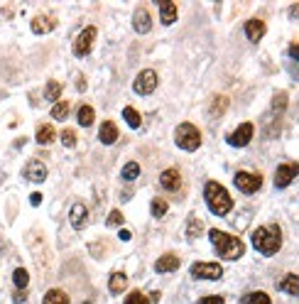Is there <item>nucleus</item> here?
Listing matches in <instances>:
<instances>
[{"label":"nucleus","instance_id":"obj_19","mask_svg":"<svg viewBox=\"0 0 299 304\" xmlns=\"http://www.w3.org/2000/svg\"><path fill=\"white\" fill-rule=\"evenodd\" d=\"M86 216H89V213H86V206H84V204H74V206H71V226H74L76 231L84 228L86 226Z\"/></svg>","mask_w":299,"mask_h":304},{"label":"nucleus","instance_id":"obj_27","mask_svg":"<svg viewBox=\"0 0 299 304\" xmlns=\"http://www.w3.org/2000/svg\"><path fill=\"white\" fill-rule=\"evenodd\" d=\"M123 118H125V123L130 125L132 130H137V128H140V123H142V120H140V113H137L132 106H128V108L123 111Z\"/></svg>","mask_w":299,"mask_h":304},{"label":"nucleus","instance_id":"obj_37","mask_svg":"<svg viewBox=\"0 0 299 304\" xmlns=\"http://www.w3.org/2000/svg\"><path fill=\"white\" fill-rule=\"evenodd\" d=\"M123 223V213L115 209V211H111V216H108V226H120Z\"/></svg>","mask_w":299,"mask_h":304},{"label":"nucleus","instance_id":"obj_31","mask_svg":"<svg viewBox=\"0 0 299 304\" xmlns=\"http://www.w3.org/2000/svg\"><path fill=\"white\" fill-rule=\"evenodd\" d=\"M206 228H204V223L199 221V218H191L187 223V233H189V238H199L201 233H204Z\"/></svg>","mask_w":299,"mask_h":304},{"label":"nucleus","instance_id":"obj_12","mask_svg":"<svg viewBox=\"0 0 299 304\" xmlns=\"http://www.w3.org/2000/svg\"><path fill=\"white\" fill-rule=\"evenodd\" d=\"M160 184H162L167 191H179L184 182H182V174H179V170L169 167V170H165L162 174H160Z\"/></svg>","mask_w":299,"mask_h":304},{"label":"nucleus","instance_id":"obj_14","mask_svg":"<svg viewBox=\"0 0 299 304\" xmlns=\"http://www.w3.org/2000/svg\"><path fill=\"white\" fill-rule=\"evenodd\" d=\"M245 35H248L250 42H260V39L265 37V22H262L260 18L248 20V22H245Z\"/></svg>","mask_w":299,"mask_h":304},{"label":"nucleus","instance_id":"obj_20","mask_svg":"<svg viewBox=\"0 0 299 304\" xmlns=\"http://www.w3.org/2000/svg\"><path fill=\"white\" fill-rule=\"evenodd\" d=\"M42 304H69V294L64 292V289H49L47 294H44V299Z\"/></svg>","mask_w":299,"mask_h":304},{"label":"nucleus","instance_id":"obj_5","mask_svg":"<svg viewBox=\"0 0 299 304\" xmlns=\"http://www.w3.org/2000/svg\"><path fill=\"white\" fill-rule=\"evenodd\" d=\"M236 187L245 194H255V191L262 187V177L258 172H238L236 174Z\"/></svg>","mask_w":299,"mask_h":304},{"label":"nucleus","instance_id":"obj_40","mask_svg":"<svg viewBox=\"0 0 299 304\" xmlns=\"http://www.w3.org/2000/svg\"><path fill=\"white\" fill-rule=\"evenodd\" d=\"M289 54L297 59V42H292V47H289Z\"/></svg>","mask_w":299,"mask_h":304},{"label":"nucleus","instance_id":"obj_22","mask_svg":"<svg viewBox=\"0 0 299 304\" xmlns=\"http://www.w3.org/2000/svg\"><path fill=\"white\" fill-rule=\"evenodd\" d=\"M241 304H272L270 299V294L267 292H260V289H255V292H250V294H245Z\"/></svg>","mask_w":299,"mask_h":304},{"label":"nucleus","instance_id":"obj_16","mask_svg":"<svg viewBox=\"0 0 299 304\" xmlns=\"http://www.w3.org/2000/svg\"><path fill=\"white\" fill-rule=\"evenodd\" d=\"M155 270L157 272H174V270H179V258L174 255V253H167V255H162L157 263H155Z\"/></svg>","mask_w":299,"mask_h":304},{"label":"nucleus","instance_id":"obj_32","mask_svg":"<svg viewBox=\"0 0 299 304\" xmlns=\"http://www.w3.org/2000/svg\"><path fill=\"white\" fill-rule=\"evenodd\" d=\"M165 213H167V201L160 199V196L152 199V216H155V218H162Z\"/></svg>","mask_w":299,"mask_h":304},{"label":"nucleus","instance_id":"obj_36","mask_svg":"<svg viewBox=\"0 0 299 304\" xmlns=\"http://www.w3.org/2000/svg\"><path fill=\"white\" fill-rule=\"evenodd\" d=\"M272 108H275V113H280L282 108H287V94H277V96H275Z\"/></svg>","mask_w":299,"mask_h":304},{"label":"nucleus","instance_id":"obj_11","mask_svg":"<svg viewBox=\"0 0 299 304\" xmlns=\"http://www.w3.org/2000/svg\"><path fill=\"white\" fill-rule=\"evenodd\" d=\"M132 25H135V30H137L140 35H145V32H150V30H152V20H150L147 5H137V8H135Z\"/></svg>","mask_w":299,"mask_h":304},{"label":"nucleus","instance_id":"obj_23","mask_svg":"<svg viewBox=\"0 0 299 304\" xmlns=\"http://www.w3.org/2000/svg\"><path fill=\"white\" fill-rule=\"evenodd\" d=\"M35 137H37L39 145H49V142H54L56 133H54V128H52V125H39Z\"/></svg>","mask_w":299,"mask_h":304},{"label":"nucleus","instance_id":"obj_28","mask_svg":"<svg viewBox=\"0 0 299 304\" xmlns=\"http://www.w3.org/2000/svg\"><path fill=\"white\" fill-rule=\"evenodd\" d=\"M13 280H15V287H18V289H25V287L30 285V272H27L25 267H18V270L13 272Z\"/></svg>","mask_w":299,"mask_h":304},{"label":"nucleus","instance_id":"obj_2","mask_svg":"<svg viewBox=\"0 0 299 304\" xmlns=\"http://www.w3.org/2000/svg\"><path fill=\"white\" fill-rule=\"evenodd\" d=\"M206 204H208V209L211 213H216V216H226L228 211L233 209V199H231V194L226 189L223 184H218V182H206Z\"/></svg>","mask_w":299,"mask_h":304},{"label":"nucleus","instance_id":"obj_3","mask_svg":"<svg viewBox=\"0 0 299 304\" xmlns=\"http://www.w3.org/2000/svg\"><path fill=\"white\" fill-rule=\"evenodd\" d=\"M253 246L260 250L262 255H275L282 246V231L277 223L262 226L253 233Z\"/></svg>","mask_w":299,"mask_h":304},{"label":"nucleus","instance_id":"obj_29","mask_svg":"<svg viewBox=\"0 0 299 304\" xmlns=\"http://www.w3.org/2000/svg\"><path fill=\"white\" fill-rule=\"evenodd\" d=\"M228 108V96H213V103H211V115H221Z\"/></svg>","mask_w":299,"mask_h":304},{"label":"nucleus","instance_id":"obj_10","mask_svg":"<svg viewBox=\"0 0 299 304\" xmlns=\"http://www.w3.org/2000/svg\"><path fill=\"white\" fill-rule=\"evenodd\" d=\"M294 174H297V165H292V162L280 165L277 172H275V187H277V189L289 187V184H292V179H294Z\"/></svg>","mask_w":299,"mask_h":304},{"label":"nucleus","instance_id":"obj_21","mask_svg":"<svg viewBox=\"0 0 299 304\" xmlns=\"http://www.w3.org/2000/svg\"><path fill=\"white\" fill-rule=\"evenodd\" d=\"M160 13H162V22L165 25H172L177 20V3H172V0L160 3Z\"/></svg>","mask_w":299,"mask_h":304},{"label":"nucleus","instance_id":"obj_7","mask_svg":"<svg viewBox=\"0 0 299 304\" xmlns=\"http://www.w3.org/2000/svg\"><path fill=\"white\" fill-rule=\"evenodd\" d=\"M96 35H98V30H96L94 25L86 27V30H81V35H79L76 42H74V54L76 57H86V54L91 52V47H94V42H96Z\"/></svg>","mask_w":299,"mask_h":304},{"label":"nucleus","instance_id":"obj_1","mask_svg":"<svg viewBox=\"0 0 299 304\" xmlns=\"http://www.w3.org/2000/svg\"><path fill=\"white\" fill-rule=\"evenodd\" d=\"M208 236H211V243L216 248V253H218L221 258H226V260H238V258L245 253V243L241 238L231 236V233H223V231H218V228H211Z\"/></svg>","mask_w":299,"mask_h":304},{"label":"nucleus","instance_id":"obj_30","mask_svg":"<svg viewBox=\"0 0 299 304\" xmlns=\"http://www.w3.org/2000/svg\"><path fill=\"white\" fill-rule=\"evenodd\" d=\"M61 96V84L59 81H49L47 86H44V98L47 101H56Z\"/></svg>","mask_w":299,"mask_h":304},{"label":"nucleus","instance_id":"obj_41","mask_svg":"<svg viewBox=\"0 0 299 304\" xmlns=\"http://www.w3.org/2000/svg\"><path fill=\"white\" fill-rule=\"evenodd\" d=\"M39 201H42V196H39V194H32V204H35V206H39Z\"/></svg>","mask_w":299,"mask_h":304},{"label":"nucleus","instance_id":"obj_35","mask_svg":"<svg viewBox=\"0 0 299 304\" xmlns=\"http://www.w3.org/2000/svg\"><path fill=\"white\" fill-rule=\"evenodd\" d=\"M61 142H64V147H74L76 145V133L71 130V128L61 130Z\"/></svg>","mask_w":299,"mask_h":304},{"label":"nucleus","instance_id":"obj_18","mask_svg":"<svg viewBox=\"0 0 299 304\" xmlns=\"http://www.w3.org/2000/svg\"><path fill=\"white\" fill-rule=\"evenodd\" d=\"M125 287H128V275L120 272V270H115L111 275V280H108V289H111L113 294H120V292H125Z\"/></svg>","mask_w":299,"mask_h":304},{"label":"nucleus","instance_id":"obj_25","mask_svg":"<svg viewBox=\"0 0 299 304\" xmlns=\"http://www.w3.org/2000/svg\"><path fill=\"white\" fill-rule=\"evenodd\" d=\"M76 118H79V125L89 128V125L94 123L96 113H94V108H91V106H81V108H79V115H76Z\"/></svg>","mask_w":299,"mask_h":304},{"label":"nucleus","instance_id":"obj_4","mask_svg":"<svg viewBox=\"0 0 299 304\" xmlns=\"http://www.w3.org/2000/svg\"><path fill=\"white\" fill-rule=\"evenodd\" d=\"M174 142L182 150L194 152L201 147V133H199V128L194 123H179L177 130H174Z\"/></svg>","mask_w":299,"mask_h":304},{"label":"nucleus","instance_id":"obj_33","mask_svg":"<svg viewBox=\"0 0 299 304\" xmlns=\"http://www.w3.org/2000/svg\"><path fill=\"white\" fill-rule=\"evenodd\" d=\"M125 304H150L147 294H142L140 289H132L130 294H128V299H125Z\"/></svg>","mask_w":299,"mask_h":304},{"label":"nucleus","instance_id":"obj_6","mask_svg":"<svg viewBox=\"0 0 299 304\" xmlns=\"http://www.w3.org/2000/svg\"><path fill=\"white\" fill-rule=\"evenodd\" d=\"M132 89H135V94L140 96H150L155 89H157V74L152 71V69H145V71H140V74L135 76V84H132Z\"/></svg>","mask_w":299,"mask_h":304},{"label":"nucleus","instance_id":"obj_26","mask_svg":"<svg viewBox=\"0 0 299 304\" xmlns=\"http://www.w3.org/2000/svg\"><path fill=\"white\" fill-rule=\"evenodd\" d=\"M69 111H71V103L69 101H56L54 108H52V118L54 120H64L69 115Z\"/></svg>","mask_w":299,"mask_h":304},{"label":"nucleus","instance_id":"obj_13","mask_svg":"<svg viewBox=\"0 0 299 304\" xmlns=\"http://www.w3.org/2000/svg\"><path fill=\"white\" fill-rule=\"evenodd\" d=\"M54 27H56V18H52V15H37V18H32V32L35 35H47Z\"/></svg>","mask_w":299,"mask_h":304},{"label":"nucleus","instance_id":"obj_34","mask_svg":"<svg viewBox=\"0 0 299 304\" xmlns=\"http://www.w3.org/2000/svg\"><path fill=\"white\" fill-rule=\"evenodd\" d=\"M140 174V165L137 162H128L125 167H123V179H135Z\"/></svg>","mask_w":299,"mask_h":304},{"label":"nucleus","instance_id":"obj_17","mask_svg":"<svg viewBox=\"0 0 299 304\" xmlns=\"http://www.w3.org/2000/svg\"><path fill=\"white\" fill-rule=\"evenodd\" d=\"M25 177L32 179V182H44V179H47V167H44L42 162H37V160H32V162L25 167Z\"/></svg>","mask_w":299,"mask_h":304},{"label":"nucleus","instance_id":"obj_39","mask_svg":"<svg viewBox=\"0 0 299 304\" xmlns=\"http://www.w3.org/2000/svg\"><path fill=\"white\" fill-rule=\"evenodd\" d=\"M118 236H120V241H130V238H132V233L128 231V228H123V231H120Z\"/></svg>","mask_w":299,"mask_h":304},{"label":"nucleus","instance_id":"obj_8","mask_svg":"<svg viewBox=\"0 0 299 304\" xmlns=\"http://www.w3.org/2000/svg\"><path fill=\"white\" fill-rule=\"evenodd\" d=\"M191 275L196 280H221L223 267L218 265V263H196V265L191 267Z\"/></svg>","mask_w":299,"mask_h":304},{"label":"nucleus","instance_id":"obj_15","mask_svg":"<svg viewBox=\"0 0 299 304\" xmlns=\"http://www.w3.org/2000/svg\"><path fill=\"white\" fill-rule=\"evenodd\" d=\"M98 140H101L103 145H113V142L118 140V128H115L113 120H103V123H101V128H98Z\"/></svg>","mask_w":299,"mask_h":304},{"label":"nucleus","instance_id":"obj_24","mask_svg":"<svg viewBox=\"0 0 299 304\" xmlns=\"http://www.w3.org/2000/svg\"><path fill=\"white\" fill-rule=\"evenodd\" d=\"M280 289L282 292H287V294H297L299 292V277L294 275V272H289V275L280 282Z\"/></svg>","mask_w":299,"mask_h":304},{"label":"nucleus","instance_id":"obj_38","mask_svg":"<svg viewBox=\"0 0 299 304\" xmlns=\"http://www.w3.org/2000/svg\"><path fill=\"white\" fill-rule=\"evenodd\" d=\"M196 304H223V297H218V294H211V297H201Z\"/></svg>","mask_w":299,"mask_h":304},{"label":"nucleus","instance_id":"obj_9","mask_svg":"<svg viewBox=\"0 0 299 304\" xmlns=\"http://www.w3.org/2000/svg\"><path fill=\"white\" fill-rule=\"evenodd\" d=\"M253 133H255L253 123H241L233 133L228 135V142H231L233 147H245V145L253 140Z\"/></svg>","mask_w":299,"mask_h":304}]
</instances>
